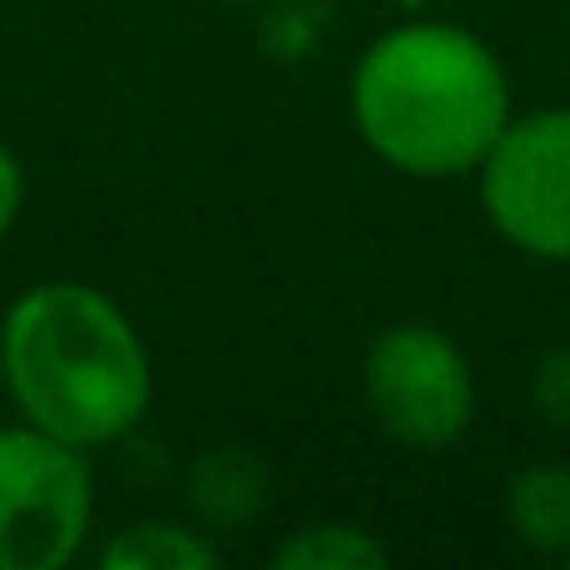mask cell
Returning <instances> with one entry per match:
<instances>
[{"instance_id":"1","label":"cell","mask_w":570,"mask_h":570,"mask_svg":"<svg viewBox=\"0 0 570 570\" xmlns=\"http://www.w3.org/2000/svg\"><path fill=\"white\" fill-rule=\"evenodd\" d=\"M345 106L361 146L411 180L475 176L515 116L505 60L455 20L381 30L355 56Z\"/></svg>"},{"instance_id":"2","label":"cell","mask_w":570,"mask_h":570,"mask_svg":"<svg viewBox=\"0 0 570 570\" xmlns=\"http://www.w3.org/2000/svg\"><path fill=\"white\" fill-rule=\"evenodd\" d=\"M0 381L20 421L100 451L150 411L156 375L136 321L90 281H36L0 315Z\"/></svg>"},{"instance_id":"3","label":"cell","mask_w":570,"mask_h":570,"mask_svg":"<svg viewBox=\"0 0 570 570\" xmlns=\"http://www.w3.org/2000/svg\"><path fill=\"white\" fill-rule=\"evenodd\" d=\"M96 521L90 451L30 421L0 425V570H60Z\"/></svg>"},{"instance_id":"4","label":"cell","mask_w":570,"mask_h":570,"mask_svg":"<svg viewBox=\"0 0 570 570\" xmlns=\"http://www.w3.org/2000/svg\"><path fill=\"white\" fill-rule=\"evenodd\" d=\"M365 405L391 441L411 451H451L475 421L471 355L425 321H395L361 361Z\"/></svg>"},{"instance_id":"5","label":"cell","mask_w":570,"mask_h":570,"mask_svg":"<svg viewBox=\"0 0 570 570\" xmlns=\"http://www.w3.org/2000/svg\"><path fill=\"white\" fill-rule=\"evenodd\" d=\"M491 230L521 256L570 266V106L511 116L475 170Z\"/></svg>"},{"instance_id":"6","label":"cell","mask_w":570,"mask_h":570,"mask_svg":"<svg viewBox=\"0 0 570 570\" xmlns=\"http://www.w3.org/2000/svg\"><path fill=\"white\" fill-rule=\"evenodd\" d=\"M505 525L541 556H570V465H525L505 485Z\"/></svg>"},{"instance_id":"7","label":"cell","mask_w":570,"mask_h":570,"mask_svg":"<svg viewBox=\"0 0 570 570\" xmlns=\"http://www.w3.org/2000/svg\"><path fill=\"white\" fill-rule=\"evenodd\" d=\"M100 570H216L220 551L206 531L180 521H136L100 546Z\"/></svg>"},{"instance_id":"8","label":"cell","mask_w":570,"mask_h":570,"mask_svg":"<svg viewBox=\"0 0 570 570\" xmlns=\"http://www.w3.org/2000/svg\"><path fill=\"white\" fill-rule=\"evenodd\" d=\"M271 566L281 570H385L391 551L381 546V535L365 531L355 521H311L295 535H285L271 556Z\"/></svg>"},{"instance_id":"9","label":"cell","mask_w":570,"mask_h":570,"mask_svg":"<svg viewBox=\"0 0 570 570\" xmlns=\"http://www.w3.org/2000/svg\"><path fill=\"white\" fill-rule=\"evenodd\" d=\"M535 411L546 415L551 425H570V345L551 351L541 365H535Z\"/></svg>"},{"instance_id":"10","label":"cell","mask_w":570,"mask_h":570,"mask_svg":"<svg viewBox=\"0 0 570 570\" xmlns=\"http://www.w3.org/2000/svg\"><path fill=\"white\" fill-rule=\"evenodd\" d=\"M20 210H26V166H20V156L0 140V236H10Z\"/></svg>"},{"instance_id":"11","label":"cell","mask_w":570,"mask_h":570,"mask_svg":"<svg viewBox=\"0 0 570 570\" xmlns=\"http://www.w3.org/2000/svg\"><path fill=\"white\" fill-rule=\"evenodd\" d=\"M566 561H570V556H566Z\"/></svg>"}]
</instances>
